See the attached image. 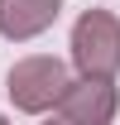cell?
Here are the masks:
<instances>
[{"label":"cell","instance_id":"cell-3","mask_svg":"<svg viewBox=\"0 0 120 125\" xmlns=\"http://www.w3.org/2000/svg\"><path fill=\"white\" fill-rule=\"evenodd\" d=\"M115 111H120V92L115 82H101V77H77L67 87V96L58 101V115H67L77 125H110Z\"/></svg>","mask_w":120,"mask_h":125},{"label":"cell","instance_id":"cell-5","mask_svg":"<svg viewBox=\"0 0 120 125\" xmlns=\"http://www.w3.org/2000/svg\"><path fill=\"white\" fill-rule=\"evenodd\" d=\"M43 125H77V120H67V115H48Z\"/></svg>","mask_w":120,"mask_h":125},{"label":"cell","instance_id":"cell-1","mask_svg":"<svg viewBox=\"0 0 120 125\" xmlns=\"http://www.w3.org/2000/svg\"><path fill=\"white\" fill-rule=\"evenodd\" d=\"M67 87H72L67 62L53 58V53H29V58H19L15 67H10V77H5V92L15 101V111H24V115L53 111L62 96H67Z\"/></svg>","mask_w":120,"mask_h":125},{"label":"cell","instance_id":"cell-4","mask_svg":"<svg viewBox=\"0 0 120 125\" xmlns=\"http://www.w3.org/2000/svg\"><path fill=\"white\" fill-rule=\"evenodd\" d=\"M62 15V0H0V39L24 43L53 29V19Z\"/></svg>","mask_w":120,"mask_h":125},{"label":"cell","instance_id":"cell-2","mask_svg":"<svg viewBox=\"0 0 120 125\" xmlns=\"http://www.w3.org/2000/svg\"><path fill=\"white\" fill-rule=\"evenodd\" d=\"M72 67L82 77L115 82L120 72V19L110 10H82L72 24Z\"/></svg>","mask_w":120,"mask_h":125},{"label":"cell","instance_id":"cell-6","mask_svg":"<svg viewBox=\"0 0 120 125\" xmlns=\"http://www.w3.org/2000/svg\"><path fill=\"white\" fill-rule=\"evenodd\" d=\"M0 125H10V120H5V115H0Z\"/></svg>","mask_w":120,"mask_h":125}]
</instances>
